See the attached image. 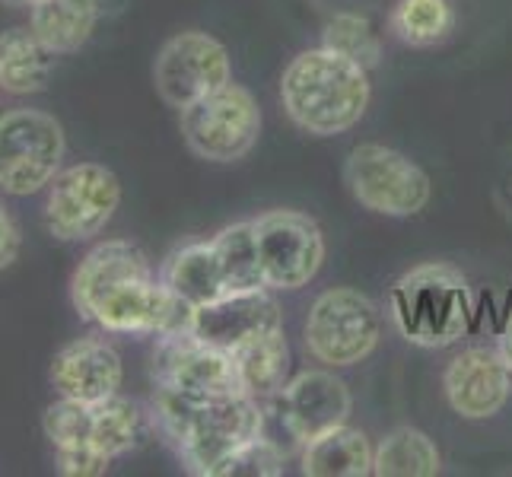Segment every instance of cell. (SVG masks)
Masks as SVG:
<instances>
[{
	"label": "cell",
	"mask_w": 512,
	"mask_h": 477,
	"mask_svg": "<svg viewBox=\"0 0 512 477\" xmlns=\"http://www.w3.org/2000/svg\"><path fill=\"white\" fill-rule=\"evenodd\" d=\"M48 379L61 398H74L83 404H99L121 392L125 366L118 350L102 338H77L64 344L51 360Z\"/></svg>",
	"instance_id": "cell-16"
},
{
	"label": "cell",
	"mask_w": 512,
	"mask_h": 477,
	"mask_svg": "<svg viewBox=\"0 0 512 477\" xmlns=\"http://www.w3.org/2000/svg\"><path fill=\"white\" fill-rule=\"evenodd\" d=\"M153 83L163 102L182 112L233 83V61L220 39L201 29H185L160 48L153 61Z\"/></svg>",
	"instance_id": "cell-10"
},
{
	"label": "cell",
	"mask_w": 512,
	"mask_h": 477,
	"mask_svg": "<svg viewBox=\"0 0 512 477\" xmlns=\"http://www.w3.org/2000/svg\"><path fill=\"white\" fill-rule=\"evenodd\" d=\"M7 4H13V7H35L39 0H7Z\"/></svg>",
	"instance_id": "cell-32"
},
{
	"label": "cell",
	"mask_w": 512,
	"mask_h": 477,
	"mask_svg": "<svg viewBox=\"0 0 512 477\" xmlns=\"http://www.w3.org/2000/svg\"><path fill=\"white\" fill-rule=\"evenodd\" d=\"M379 306L360 290L334 287L312 303L306 318V347L325 366H357L379 347Z\"/></svg>",
	"instance_id": "cell-8"
},
{
	"label": "cell",
	"mask_w": 512,
	"mask_h": 477,
	"mask_svg": "<svg viewBox=\"0 0 512 477\" xmlns=\"http://www.w3.org/2000/svg\"><path fill=\"white\" fill-rule=\"evenodd\" d=\"M277 474H284V452H280L274 439L258 436L229 458L217 477H277Z\"/></svg>",
	"instance_id": "cell-28"
},
{
	"label": "cell",
	"mask_w": 512,
	"mask_h": 477,
	"mask_svg": "<svg viewBox=\"0 0 512 477\" xmlns=\"http://www.w3.org/2000/svg\"><path fill=\"white\" fill-rule=\"evenodd\" d=\"M258 261L268 290L306 287L325 261L322 226L299 210H271L255 220Z\"/></svg>",
	"instance_id": "cell-12"
},
{
	"label": "cell",
	"mask_w": 512,
	"mask_h": 477,
	"mask_svg": "<svg viewBox=\"0 0 512 477\" xmlns=\"http://www.w3.org/2000/svg\"><path fill=\"white\" fill-rule=\"evenodd\" d=\"M497 350L503 353V360H506L509 369H512V306H509V312H506V325H503V334H500Z\"/></svg>",
	"instance_id": "cell-31"
},
{
	"label": "cell",
	"mask_w": 512,
	"mask_h": 477,
	"mask_svg": "<svg viewBox=\"0 0 512 477\" xmlns=\"http://www.w3.org/2000/svg\"><path fill=\"white\" fill-rule=\"evenodd\" d=\"M144 433H147V414L121 392L93 404L90 446L105 458H112V462L144 443Z\"/></svg>",
	"instance_id": "cell-22"
},
{
	"label": "cell",
	"mask_w": 512,
	"mask_h": 477,
	"mask_svg": "<svg viewBox=\"0 0 512 477\" xmlns=\"http://www.w3.org/2000/svg\"><path fill=\"white\" fill-rule=\"evenodd\" d=\"M188 328L201 341L214 344L226 353H236L249 341L284 325H280V309L271 290H245V293H226L217 303L194 309Z\"/></svg>",
	"instance_id": "cell-15"
},
{
	"label": "cell",
	"mask_w": 512,
	"mask_h": 477,
	"mask_svg": "<svg viewBox=\"0 0 512 477\" xmlns=\"http://www.w3.org/2000/svg\"><path fill=\"white\" fill-rule=\"evenodd\" d=\"M373 446L366 433L353 427H338L303 446L306 477H366L373 474Z\"/></svg>",
	"instance_id": "cell-20"
},
{
	"label": "cell",
	"mask_w": 512,
	"mask_h": 477,
	"mask_svg": "<svg viewBox=\"0 0 512 477\" xmlns=\"http://www.w3.org/2000/svg\"><path fill=\"white\" fill-rule=\"evenodd\" d=\"M55 465H58V474H64V477H99L109 471L112 458H105L93 446H83V449L55 452Z\"/></svg>",
	"instance_id": "cell-29"
},
{
	"label": "cell",
	"mask_w": 512,
	"mask_h": 477,
	"mask_svg": "<svg viewBox=\"0 0 512 477\" xmlns=\"http://www.w3.org/2000/svg\"><path fill=\"white\" fill-rule=\"evenodd\" d=\"M274 401L280 427L299 446L344 427L353 408L350 388L328 369H306V373L287 379Z\"/></svg>",
	"instance_id": "cell-13"
},
{
	"label": "cell",
	"mask_w": 512,
	"mask_h": 477,
	"mask_svg": "<svg viewBox=\"0 0 512 477\" xmlns=\"http://www.w3.org/2000/svg\"><path fill=\"white\" fill-rule=\"evenodd\" d=\"M153 423L188 474L217 477L242 446L264 436V411L252 395L188 398L156 388Z\"/></svg>",
	"instance_id": "cell-2"
},
{
	"label": "cell",
	"mask_w": 512,
	"mask_h": 477,
	"mask_svg": "<svg viewBox=\"0 0 512 477\" xmlns=\"http://www.w3.org/2000/svg\"><path fill=\"white\" fill-rule=\"evenodd\" d=\"M99 13V0H39L29 7V29L51 55H74L90 42Z\"/></svg>",
	"instance_id": "cell-18"
},
{
	"label": "cell",
	"mask_w": 512,
	"mask_h": 477,
	"mask_svg": "<svg viewBox=\"0 0 512 477\" xmlns=\"http://www.w3.org/2000/svg\"><path fill=\"white\" fill-rule=\"evenodd\" d=\"M150 373L156 388L179 392L188 398L245 395L239 385L233 353L201 341L191 328H179L156 338Z\"/></svg>",
	"instance_id": "cell-11"
},
{
	"label": "cell",
	"mask_w": 512,
	"mask_h": 477,
	"mask_svg": "<svg viewBox=\"0 0 512 477\" xmlns=\"http://www.w3.org/2000/svg\"><path fill=\"white\" fill-rule=\"evenodd\" d=\"M512 369L497 347H468L446 369V398L465 420H487L509 401Z\"/></svg>",
	"instance_id": "cell-14"
},
{
	"label": "cell",
	"mask_w": 512,
	"mask_h": 477,
	"mask_svg": "<svg viewBox=\"0 0 512 477\" xmlns=\"http://www.w3.org/2000/svg\"><path fill=\"white\" fill-rule=\"evenodd\" d=\"M20 252H23V229H20V220L13 217L10 204L0 198V271L13 268V264L20 261Z\"/></svg>",
	"instance_id": "cell-30"
},
{
	"label": "cell",
	"mask_w": 512,
	"mask_h": 477,
	"mask_svg": "<svg viewBox=\"0 0 512 477\" xmlns=\"http://www.w3.org/2000/svg\"><path fill=\"white\" fill-rule=\"evenodd\" d=\"M70 299L80 318L105 334H160L188 328L191 309L153 274L150 258L128 239L93 245L70 277Z\"/></svg>",
	"instance_id": "cell-1"
},
{
	"label": "cell",
	"mask_w": 512,
	"mask_h": 477,
	"mask_svg": "<svg viewBox=\"0 0 512 477\" xmlns=\"http://www.w3.org/2000/svg\"><path fill=\"white\" fill-rule=\"evenodd\" d=\"M121 204L118 175L102 163L64 166L45 188L42 217L48 233L61 242H90L112 223Z\"/></svg>",
	"instance_id": "cell-6"
},
{
	"label": "cell",
	"mask_w": 512,
	"mask_h": 477,
	"mask_svg": "<svg viewBox=\"0 0 512 477\" xmlns=\"http://www.w3.org/2000/svg\"><path fill=\"white\" fill-rule=\"evenodd\" d=\"M160 280L191 312L217 303V299H223L229 293L214 242H188L182 249H175L163 261Z\"/></svg>",
	"instance_id": "cell-17"
},
{
	"label": "cell",
	"mask_w": 512,
	"mask_h": 477,
	"mask_svg": "<svg viewBox=\"0 0 512 477\" xmlns=\"http://www.w3.org/2000/svg\"><path fill=\"white\" fill-rule=\"evenodd\" d=\"M233 360L245 395H252L258 401L274 398L287 385V373H290V347L284 338V328H274L239 347L233 353Z\"/></svg>",
	"instance_id": "cell-21"
},
{
	"label": "cell",
	"mask_w": 512,
	"mask_h": 477,
	"mask_svg": "<svg viewBox=\"0 0 512 477\" xmlns=\"http://www.w3.org/2000/svg\"><path fill=\"white\" fill-rule=\"evenodd\" d=\"M322 45L331 51H341V55H347L353 61H360L366 70L376 67L382 58V45H379L376 29L369 26L366 16H357V13L331 16L322 32Z\"/></svg>",
	"instance_id": "cell-26"
},
{
	"label": "cell",
	"mask_w": 512,
	"mask_h": 477,
	"mask_svg": "<svg viewBox=\"0 0 512 477\" xmlns=\"http://www.w3.org/2000/svg\"><path fill=\"white\" fill-rule=\"evenodd\" d=\"M369 96V70L325 45L299 51L280 77V102L290 121L315 137H334L360 125Z\"/></svg>",
	"instance_id": "cell-3"
},
{
	"label": "cell",
	"mask_w": 512,
	"mask_h": 477,
	"mask_svg": "<svg viewBox=\"0 0 512 477\" xmlns=\"http://www.w3.org/2000/svg\"><path fill=\"white\" fill-rule=\"evenodd\" d=\"M90 423H93V404L61 398V395L42 414V430L48 436V443L55 446V452L90 446Z\"/></svg>",
	"instance_id": "cell-27"
},
{
	"label": "cell",
	"mask_w": 512,
	"mask_h": 477,
	"mask_svg": "<svg viewBox=\"0 0 512 477\" xmlns=\"http://www.w3.org/2000/svg\"><path fill=\"white\" fill-rule=\"evenodd\" d=\"M179 115L188 150L207 163H236L255 150L261 137V109L239 83H226Z\"/></svg>",
	"instance_id": "cell-9"
},
{
	"label": "cell",
	"mask_w": 512,
	"mask_h": 477,
	"mask_svg": "<svg viewBox=\"0 0 512 477\" xmlns=\"http://www.w3.org/2000/svg\"><path fill=\"white\" fill-rule=\"evenodd\" d=\"M388 26H392L395 39H401L404 45L430 48L452 32L455 13L449 0H398Z\"/></svg>",
	"instance_id": "cell-25"
},
{
	"label": "cell",
	"mask_w": 512,
	"mask_h": 477,
	"mask_svg": "<svg viewBox=\"0 0 512 477\" xmlns=\"http://www.w3.org/2000/svg\"><path fill=\"white\" fill-rule=\"evenodd\" d=\"M443 468L436 443L414 427H398L388 433L373 452L376 477H433Z\"/></svg>",
	"instance_id": "cell-23"
},
{
	"label": "cell",
	"mask_w": 512,
	"mask_h": 477,
	"mask_svg": "<svg viewBox=\"0 0 512 477\" xmlns=\"http://www.w3.org/2000/svg\"><path fill=\"white\" fill-rule=\"evenodd\" d=\"M55 58L58 55H51L32 29L0 32V93H42L51 80V70H55Z\"/></svg>",
	"instance_id": "cell-19"
},
{
	"label": "cell",
	"mask_w": 512,
	"mask_h": 477,
	"mask_svg": "<svg viewBox=\"0 0 512 477\" xmlns=\"http://www.w3.org/2000/svg\"><path fill=\"white\" fill-rule=\"evenodd\" d=\"M210 242H214V249L220 255V268H223L229 293L268 290V287H264L261 261H258L255 220H242V223L226 226Z\"/></svg>",
	"instance_id": "cell-24"
},
{
	"label": "cell",
	"mask_w": 512,
	"mask_h": 477,
	"mask_svg": "<svg viewBox=\"0 0 512 477\" xmlns=\"http://www.w3.org/2000/svg\"><path fill=\"white\" fill-rule=\"evenodd\" d=\"M392 318L404 341L417 347H449L465 338L474 318L468 280L449 264H423L392 287Z\"/></svg>",
	"instance_id": "cell-4"
},
{
	"label": "cell",
	"mask_w": 512,
	"mask_h": 477,
	"mask_svg": "<svg viewBox=\"0 0 512 477\" xmlns=\"http://www.w3.org/2000/svg\"><path fill=\"white\" fill-rule=\"evenodd\" d=\"M67 137L55 115L10 109L0 115V191L29 198L51 185L64 169Z\"/></svg>",
	"instance_id": "cell-5"
},
{
	"label": "cell",
	"mask_w": 512,
	"mask_h": 477,
	"mask_svg": "<svg viewBox=\"0 0 512 477\" xmlns=\"http://www.w3.org/2000/svg\"><path fill=\"white\" fill-rule=\"evenodd\" d=\"M344 182L360 207L382 217H414L430 204V175L404 153L382 144L353 147Z\"/></svg>",
	"instance_id": "cell-7"
}]
</instances>
